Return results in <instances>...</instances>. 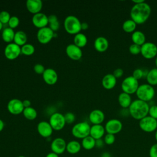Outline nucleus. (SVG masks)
Wrapping results in <instances>:
<instances>
[{"instance_id":"nucleus-44","label":"nucleus","mask_w":157,"mask_h":157,"mask_svg":"<svg viewBox=\"0 0 157 157\" xmlns=\"http://www.w3.org/2000/svg\"><path fill=\"white\" fill-rule=\"evenodd\" d=\"M49 25V28L53 31V32H55L56 31L58 30L59 28V23L58 21H55L54 23H50L48 24Z\"/></svg>"},{"instance_id":"nucleus-38","label":"nucleus","mask_w":157,"mask_h":157,"mask_svg":"<svg viewBox=\"0 0 157 157\" xmlns=\"http://www.w3.org/2000/svg\"><path fill=\"white\" fill-rule=\"evenodd\" d=\"M19 23H20V20L17 16L11 17L8 22L9 28H10L12 29L17 28L18 26Z\"/></svg>"},{"instance_id":"nucleus-37","label":"nucleus","mask_w":157,"mask_h":157,"mask_svg":"<svg viewBox=\"0 0 157 157\" xmlns=\"http://www.w3.org/2000/svg\"><path fill=\"white\" fill-rule=\"evenodd\" d=\"M104 141L105 144L108 145H112L115 141V136L114 134H109V133H107L104 137Z\"/></svg>"},{"instance_id":"nucleus-10","label":"nucleus","mask_w":157,"mask_h":157,"mask_svg":"<svg viewBox=\"0 0 157 157\" xmlns=\"http://www.w3.org/2000/svg\"><path fill=\"white\" fill-rule=\"evenodd\" d=\"M53 32L48 26L39 29L37 33V38L38 41L43 44L48 43L54 37Z\"/></svg>"},{"instance_id":"nucleus-29","label":"nucleus","mask_w":157,"mask_h":157,"mask_svg":"<svg viewBox=\"0 0 157 157\" xmlns=\"http://www.w3.org/2000/svg\"><path fill=\"white\" fill-rule=\"evenodd\" d=\"M87 37L86 36L81 33H77L74 36V44L77 45V47H80V48L82 47H85L87 44Z\"/></svg>"},{"instance_id":"nucleus-25","label":"nucleus","mask_w":157,"mask_h":157,"mask_svg":"<svg viewBox=\"0 0 157 157\" xmlns=\"http://www.w3.org/2000/svg\"><path fill=\"white\" fill-rule=\"evenodd\" d=\"M131 39L134 44L141 46L145 42V35L141 31L135 30L131 35Z\"/></svg>"},{"instance_id":"nucleus-21","label":"nucleus","mask_w":157,"mask_h":157,"mask_svg":"<svg viewBox=\"0 0 157 157\" xmlns=\"http://www.w3.org/2000/svg\"><path fill=\"white\" fill-rule=\"evenodd\" d=\"M105 128L102 124H93L90 128V136L95 140L102 139L105 134Z\"/></svg>"},{"instance_id":"nucleus-47","label":"nucleus","mask_w":157,"mask_h":157,"mask_svg":"<svg viewBox=\"0 0 157 157\" xmlns=\"http://www.w3.org/2000/svg\"><path fill=\"white\" fill-rule=\"evenodd\" d=\"M48 24L58 21V18L55 15H50L49 16H48Z\"/></svg>"},{"instance_id":"nucleus-39","label":"nucleus","mask_w":157,"mask_h":157,"mask_svg":"<svg viewBox=\"0 0 157 157\" xmlns=\"http://www.w3.org/2000/svg\"><path fill=\"white\" fill-rule=\"evenodd\" d=\"M129 52L132 55H138L141 52V46L136 44H132L129 47Z\"/></svg>"},{"instance_id":"nucleus-51","label":"nucleus","mask_w":157,"mask_h":157,"mask_svg":"<svg viewBox=\"0 0 157 157\" xmlns=\"http://www.w3.org/2000/svg\"><path fill=\"white\" fill-rule=\"evenodd\" d=\"M101 157H112V156H111V155H110V153L109 152L105 151V152H103L101 154Z\"/></svg>"},{"instance_id":"nucleus-49","label":"nucleus","mask_w":157,"mask_h":157,"mask_svg":"<svg viewBox=\"0 0 157 157\" xmlns=\"http://www.w3.org/2000/svg\"><path fill=\"white\" fill-rule=\"evenodd\" d=\"M81 28L82 30H86L88 28V25L86 22H83L81 24Z\"/></svg>"},{"instance_id":"nucleus-54","label":"nucleus","mask_w":157,"mask_h":157,"mask_svg":"<svg viewBox=\"0 0 157 157\" xmlns=\"http://www.w3.org/2000/svg\"><path fill=\"white\" fill-rule=\"evenodd\" d=\"M155 139L156 141L157 142V129L155 131Z\"/></svg>"},{"instance_id":"nucleus-45","label":"nucleus","mask_w":157,"mask_h":157,"mask_svg":"<svg viewBox=\"0 0 157 157\" xmlns=\"http://www.w3.org/2000/svg\"><path fill=\"white\" fill-rule=\"evenodd\" d=\"M123 70L121 68H117L114 70L113 72V75L117 78L121 77L123 75Z\"/></svg>"},{"instance_id":"nucleus-19","label":"nucleus","mask_w":157,"mask_h":157,"mask_svg":"<svg viewBox=\"0 0 157 157\" xmlns=\"http://www.w3.org/2000/svg\"><path fill=\"white\" fill-rule=\"evenodd\" d=\"M104 118V112L99 109H94L89 114V120L93 124H101Z\"/></svg>"},{"instance_id":"nucleus-42","label":"nucleus","mask_w":157,"mask_h":157,"mask_svg":"<svg viewBox=\"0 0 157 157\" xmlns=\"http://www.w3.org/2000/svg\"><path fill=\"white\" fill-rule=\"evenodd\" d=\"M45 69L44 67V66L41 64H36L34 65V72L37 74H43V73L44 72Z\"/></svg>"},{"instance_id":"nucleus-8","label":"nucleus","mask_w":157,"mask_h":157,"mask_svg":"<svg viewBox=\"0 0 157 157\" xmlns=\"http://www.w3.org/2000/svg\"><path fill=\"white\" fill-rule=\"evenodd\" d=\"M49 123L53 130H61L66 124L64 115L58 112L53 113L50 117Z\"/></svg>"},{"instance_id":"nucleus-50","label":"nucleus","mask_w":157,"mask_h":157,"mask_svg":"<svg viewBox=\"0 0 157 157\" xmlns=\"http://www.w3.org/2000/svg\"><path fill=\"white\" fill-rule=\"evenodd\" d=\"M45 157H59L58 155H57L56 153L52 151V152H50L48 153Z\"/></svg>"},{"instance_id":"nucleus-2","label":"nucleus","mask_w":157,"mask_h":157,"mask_svg":"<svg viewBox=\"0 0 157 157\" xmlns=\"http://www.w3.org/2000/svg\"><path fill=\"white\" fill-rule=\"evenodd\" d=\"M149 107L150 106L147 102L137 99L132 101L128 109L129 114L132 118L140 120L147 116Z\"/></svg>"},{"instance_id":"nucleus-55","label":"nucleus","mask_w":157,"mask_h":157,"mask_svg":"<svg viewBox=\"0 0 157 157\" xmlns=\"http://www.w3.org/2000/svg\"><path fill=\"white\" fill-rule=\"evenodd\" d=\"M155 65L157 67V56H156V58H155Z\"/></svg>"},{"instance_id":"nucleus-48","label":"nucleus","mask_w":157,"mask_h":157,"mask_svg":"<svg viewBox=\"0 0 157 157\" xmlns=\"http://www.w3.org/2000/svg\"><path fill=\"white\" fill-rule=\"evenodd\" d=\"M23 105L24 106V108H27L31 107V101L28 99H25L23 101Z\"/></svg>"},{"instance_id":"nucleus-34","label":"nucleus","mask_w":157,"mask_h":157,"mask_svg":"<svg viewBox=\"0 0 157 157\" xmlns=\"http://www.w3.org/2000/svg\"><path fill=\"white\" fill-rule=\"evenodd\" d=\"M35 52L34 47L31 44H26L21 47V53L26 56L32 55Z\"/></svg>"},{"instance_id":"nucleus-9","label":"nucleus","mask_w":157,"mask_h":157,"mask_svg":"<svg viewBox=\"0 0 157 157\" xmlns=\"http://www.w3.org/2000/svg\"><path fill=\"white\" fill-rule=\"evenodd\" d=\"M140 53L147 59L153 58L157 56V45L151 42H145L141 45Z\"/></svg>"},{"instance_id":"nucleus-5","label":"nucleus","mask_w":157,"mask_h":157,"mask_svg":"<svg viewBox=\"0 0 157 157\" xmlns=\"http://www.w3.org/2000/svg\"><path fill=\"white\" fill-rule=\"evenodd\" d=\"M91 126L90 124L86 121L79 122L75 124L72 128V135L77 138L82 139L90 136Z\"/></svg>"},{"instance_id":"nucleus-24","label":"nucleus","mask_w":157,"mask_h":157,"mask_svg":"<svg viewBox=\"0 0 157 157\" xmlns=\"http://www.w3.org/2000/svg\"><path fill=\"white\" fill-rule=\"evenodd\" d=\"M118 101L120 105L123 108H129V105L132 102L131 95L124 92L120 93L118 97Z\"/></svg>"},{"instance_id":"nucleus-17","label":"nucleus","mask_w":157,"mask_h":157,"mask_svg":"<svg viewBox=\"0 0 157 157\" xmlns=\"http://www.w3.org/2000/svg\"><path fill=\"white\" fill-rule=\"evenodd\" d=\"M32 22L39 29L46 27L48 25V16L42 12L36 13L32 17Z\"/></svg>"},{"instance_id":"nucleus-14","label":"nucleus","mask_w":157,"mask_h":157,"mask_svg":"<svg viewBox=\"0 0 157 157\" xmlns=\"http://www.w3.org/2000/svg\"><path fill=\"white\" fill-rule=\"evenodd\" d=\"M66 142L61 137H56L53 139L50 145L52 151L57 155L63 154L66 150Z\"/></svg>"},{"instance_id":"nucleus-20","label":"nucleus","mask_w":157,"mask_h":157,"mask_svg":"<svg viewBox=\"0 0 157 157\" xmlns=\"http://www.w3.org/2000/svg\"><path fill=\"white\" fill-rule=\"evenodd\" d=\"M28 10L34 15L39 13L42 8V2L40 0H28L26 2Z\"/></svg>"},{"instance_id":"nucleus-32","label":"nucleus","mask_w":157,"mask_h":157,"mask_svg":"<svg viewBox=\"0 0 157 157\" xmlns=\"http://www.w3.org/2000/svg\"><path fill=\"white\" fill-rule=\"evenodd\" d=\"M137 26V23L132 19L126 20L122 25L123 29L126 33H133Z\"/></svg>"},{"instance_id":"nucleus-23","label":"nucleus","mask_w":157,"mask_h":157,"mask_svg":"<svg viewBox=\"0 0 157 157\" xmlns=\"http://www.w3.org/2000/svg\"><path fill=\"white\" fill-rule=\"evenodd\" d=\"M117 83V78L113 74H105L102 79V85L107 90L112 89Z\"/></svg>"},{"instance_id":"nucleus-41","label":"nucleus","mask_w":157,"mask_h":157,"mask_svg":"<svg viewBox=\"0 0 157 157\" xmlns=\"http://www.w3.org/2000/svg\"><path fill=\"white\" fill-rule=\"evenodd\" d=\"M148 113L150 117L157 120V105H153L150 106Z\"/></svg>"},{"instance_id":"nucleus-30","label":"nucleus","mask_w":157,"mask_h":157,"mask_svg":"<svg viewBox=\"0 0 157 157\" xmlns=\"http://www.w3.org/2000/svg\"><path fill=\"white\" fill-rule=\"evenodd\" d=\"M96 140L93 138L91 136H88L82 140L81 145L85 150H90L95 147Z\"/></svg>"},{"instance_id":"nucleus-26","label":"nucleus","mask_w":157,"mask_h":157,"mask_svg":"<svg viewBox=\"0 0 157 157\" xmlns=\"http://www.w3.org/2000/svg\"><path fill=\"white\" fill-rule=\"evenodd\" d=\"M81 148V144L77 140L69 141L66 145V151L71 155L78 153L80 151Z\"/></svg>"},{"instance_id":"nucleus-1","label":"nucleus","mask_w":157,"mask_h":157,"mask_svg":"<svg viewBox=\"0 0 157 157\" xmlns=\"http://www.w3.org/2000/svg\"><path fill=\"white\" fill-rule=\"evenodd\" d=\"M151 11L150 6L145 1L139 4H134L130 10L131 19L137 24L144 23L149 18Z\"/></svg>"},{"instance_id":"nucleus-7","label":"nucleus","mask_w":157,"mask_h":157,"mask_svg":"<svg viewBox=\"0 0 157 157\" xmlns=\"http://www.w3.org/2000/svg\"><path fill=\"white\" fill-rule=\"evenodd\" d=\"M139 125L143 131L151 132L157 129V120L147 115L139 120Z\"/></svg>"},{"instance_id":"nucleus-53","label":"nucleus","mask_w":157,"mask_h":157,"mask_svg":"<svg viewBox=\"0 0 157 157\" xmlns=\"http://www.w3.org/2000/svg\"><path fill=\"white\" fill-rule=\"evenodd\" d=\"M144 1H145L144 0H132V2H133L134 4H139Z\"/></svg>"},{"instance_id":"nucleus-40","label":"nucleus","mask_w":157,"mask_h":157,"mask_svg":"<svg viewBox=\"0 0 157 157\" xmlns=\"http://www.w3.org/2000/svg\"><path fill=\"white\" fill-rule=\"evenodd\" d=\"M64 117L66 123H67V124L72 123L75 120V116L72 112H67L66 114L64 115Z\"/></svg>"},{"instance_id":"nucleus-35","label":"nucleus","mask_w":157,"mask_h":157,"mask_svg":"<svg viewBox=\"0 0 157 157\" xmlns=\"http://www.w3.org/2000/svg\"><path fill=\"white\" fill-rule=\"evenodd\" d=\"M148 72H145L144 70H142V69L140 68H137L136 69L134 70L133 72H132V76L137 80H139L141 78H142L144 75L145 74V75L147 76V74Z\"/></svg>"},{"instance_id":"nucleus-43","label":"nucleus","mask_w":157,"mask_h":157,"mask_svg":"<svg viewBox=\"0 0 157 157\" xmlns=\"http://www.w3.org/2000/svg\"><path fill=\"white\" fill-rule=\"evenodd\" d=\"M150 157H157V143L153 144L149 150Z\"/></svg>"},{"instance_id":"nucleus-12","label":"nucleus","mask_w":157,"mask_h":157,"mask_svg":"<svg viewBox=\"0 0 157 157\" xmlns=\"http://www.w3.org/2000/svg\"><path fill=\"white\" fill-rule=\"evenodd\" d=\"M104 128L107 133L115 135L121 131L123 128V124L120 120L113 118L106 122Z\"/></svg>"},{"instance_id":"nucleus-11","label":"nucleus","mask_w":157,"mask_h":157,"mask_svg":"<svg viewBox=\"0 0 157 157\" xmlns=\"http://www.w3.org/2000/svg\"><path fill=\"white\" fill-rule=\"evenodd\" d=\"M21 54V47L14 42L8 44L4 48V55L9 60L17 58Z\"/></svg>"},{"instance_id":"nucleus-57","label":"nucleus","mask_w":157,"mask_h":157,"mask_svg":"<svg viewBox=\"0 0 157 157\" xmlns=\"http://www.w3.org/2000/svg\"><path fill=\"white\" fill-rule=\"evenodd\" d=\"M18 157H25V156H23V155H20V156H18Z\"/></svg>"},{"instance_id":"nucleus-18","label":"nucleus","mask_w":157,"mask_h":157,"mask_svg":"<svg viewBox=\"0 0 157 157\" xmlns=\"http://www.w3.org/2000/svg\"><path fill=\"white\" fill-rule=\"evenodd\" d=\"M44 82L50 85H54L58 80V74L55 70L52 68L45 69L42 74Z\"/></svg>"},{"instance_id":"nucleus-28","label":"nucleus","mask_w":157,"mask_h":157,"mask_svg":"<svg viewBox=\"0 0 157 157\" xmlns=\"http://www.w3.org/2000/svg\"><path fill=\"white\" fill-rule=\"evenodd\" d=\"M15 33L13 29L10 28H6L3 29L2 33V38L3 40L7 43H12L13 41Z\"/></svg>"},{"instance_id":"nucleus-46","label":"nucleus","mask_w":157,"mask_h":157,"mask_svg":"<svg viewBox=\"0 0 157 157\" xmlns=\"http://www.w3.org/2000/svg\"><path fill=\"white\" fill-rule=\"evenodd\" d=\"M105 143L104 140H102V139H97L96 140V144H95V147H97L98 148H101L102 147H104Z\"/></svg>"},{"instance_id":"nucleus-6","label":"nucleus","mask_w":157,"mask_h":157,"mask_svg":"<svg viewBox=\"0 0 157 157\" xmlns=\"http://www.w3.org/2000/svg\"><path fill=\"white\" fill-rule=\"evenodd\" d=\"M139 86V85L138 80L136 79L132 75L124 78L121 84L123 92L128 93L130 95L136 92Z\"/></svg>"},{"instance_id":"nucleus-4","label":"nucleus","mask_w":157,"mask_h":157,"mask_svg":"<svg viewBox=\"0 0 157 157\" xmlns=\"http://www.w3.org/2000/svg\"><path fill=\"white\" fill-rule=\"evenodd\" d=\"M136 93L139 99L148 102L155 96V90L152 85L148 83H144L139 86Z\"/></svg>"},{"instance_id":"nucleus-27","label":"nucleus","mask_w":157,"mask_h":157,"mask_svg":"<svg viewBox=\"0 0 157 157\" xmlns=\"http://www.w3.org/2000/svg\"><path fill=\"white\" fill-rule=\"evenodd\" d=\"M28 37L26 34L23 31H18L15 33L13 42L20 47H22L26 44Z\"/></svg>"},{"instance_id":"nucleus-16","label":"nucleus","mask_w":157,"mask_h":157,"mask_svg":"<svg viewBox=\"0 0 157 157\" xmlns=\"http://www.w3.org/2000/svg\"><path fill=\"white\" fill-rule=\"evenodd\" d=\"M37 130L40 136L45 138L50 137L53 131L49 122L46 121H40L37 126Z\"/></svg>"},{"instance_id":"nucleus-3","label":"nucleus","mask_w":157,"mask_h":157,"mask_svg":"<svg viewBox=\"0 0 157 157\" xmlns=\"http://www.w3.org/2000/svg\"><path fill=\"white\" fill-rule=\"evenodd\" d=\"M82 23L79 19L74 15H69L64 21V28L65 31L71 34H76L82 30Z\"/></svg>"},{"instance_id":"nucleus-56","label":"nucleus","mask_w":157,"mask_h":157,"mask_svg":"<svg viewBox=\"0 0 157 157\" xmlns=\"http://www.w3.org/2000/svg\"><path fill=\"white\" fill-rule=\"evenodd\" d=\"M2 25H3V24L0 21V31H1V30L2 29Z\"/></svg>"},{"instance_id":"nucleus-31","label":"nucleus","mask_w":157,"mask_h":157,"mask_svg":"<svg viewBox=\"0 0 157 157\" xmlns=\"http://www.w3.org/2000/svg\"><path fill=\"white\" fill-rule=\"evenodd\" d=\"M146 79L148 84L152 86L157 85V67H154L148 71Z\"/></svg>"},{"instance_id":"nucleus-33","label":"nucleus","mask_w":157,"mask_h":157,"mask_svg":"<svg viewBox=\"0 0 157 157\" xmlns=\"http://www.w3.org/2000/svg\"><path fill=\"white\" fill-rule=\"evenodd\" d=\"M23 114L24 117L27 120H33L36 119V118L37 116V113L36 110L32 107L25 108L23 112Z\"/></svg>"},{"instance_id":"nucleus-13","label":"nucleus","mask_w":157,"mask_h":157,"mask_svg":"<svg viewBox=\"0 0 157 157\" xmlns=\"http://www.w3.org/2000/svg\"><path fill=\"white\" fill-rule=\"evenodd\" d=\"M7 108L8 111L13 115H19L23 113L25 109L23 105V101L17 98H13L10 100L7 103Z\"/></svg>"},{"instance_id":"nucleus-22","label":"nucleus","mask_w":157,"mask_h":157,"mask_svg":"<svg viewBox=\"0 0 157 157\" xmlns=\"http://www.w3.org/2000/svg\"><path fill=\"white\" fill-rule=\"evenodd\" d=\"M94 47L98 52H104L109 47V41L105 37L99 36L94 40Z\"/></svg>"},{"instance_id":"nucleus-52","label":"nucleus","mask_w":157,"mask_h":157,"mask_svg":"<svg viewBox=\"0 0 157 157\" xmlns=\"http://www.w3.org/2000/svg\"><path fill=\"white\" fill-rule=\"evenodd\" d=\"M4 128V123L1 119H0V132L3 130Z\"/></svg>"},{"instance_id":"nucleus-15","label":"nucleus","mask_w":157,"mask_h":157,"mask_svg":"<svg viewBox=\"0 0 157 157\" xmlns=\"http://www.w3.org/2000/svg\"><path fill=\"white\" fill-rule=\"evenodd\" d=\"M66 53L68 57L72 60H79L82 56L81 48L74 44H69L66 48Z\"/></svg>"},{"instance_id":"nucleus-36","label":"nucleus","mask_w":157,"mask_h":157,"mask_svg":"<svg viewBox=\"0 0 157 157\" xmlns=\"http://www.w3.org/2000/svg\"><path fill=\"white\" fill-rule=\"evenodd\" d=\"M10 17V15L7 11L3 10L0 12V21L2 24L8 23Z\"/></svg>"}]
</instances>
